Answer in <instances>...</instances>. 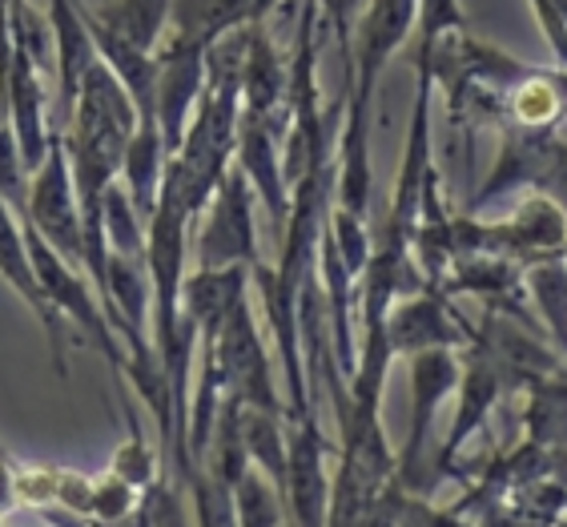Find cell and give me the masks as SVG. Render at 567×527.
Here are the masks:
<instances>
[{
  "mask_svg": "<svg viewBox=\"0 0 567 527\" xmlns=\"http://www.w3.org/2000/svg\"><path fill=\"white\" fill-rule=\"evenodd\" d=\"M41 238L69 262H85V230H81V202L73 186V165H69L65 133L49 130V154L33 169L29 189V214Z\"/></svg>",
  "mask_w": 567,
  "mask_h": 527,
  "instance_id": "cell-1",
  "label": "cell"
},
{
  "mask_svg": "<svg viewBox=\"0 0 567 527\" xmlns=\"http://www.w3.org/2000/svg\"><path fill=\"white\" fill-rule=\"evenodd\" d=\"M21 230H24V246H29V258H33L37 282H41L44 298L53 302L56 314L73 319L76 327L85 330L89 339L97 342V351L110 359L113 371L125 374V354H121V347H117V330L110 327L105 310H101V302H93V290H89V282L76 275L69 258H61L53 246L44 242L41 230H37L33 221L21 218Z\"/></svg>",
  "mask_w": 567,
  "mask_h": 527,
  "instance_id": "cell-2",
  "label": "cell"
},
{
  "mask_svg": "<svg viewBox=\"0 0 567 527\" xmlns=\"http://www.w3.org/2000/svg\"><path fill=\"white\" fill-rule=\"evenodd\" d=\"M206 209L209 218L202 226V238H197V270H226V266H250V270H258L250 177H246L241 165L221 174Z\"/></svg>",
  "mask_w": 567,
  "mask_h": 527,
  "instance_id": "cell-3",
  "label": "cell"
},
{
  "mask_svg": "<svg viewBox=\"0 0 567 527\" xmlns=\"http://www.w3.org/2000/svg\"><path fill=\"white\" fill-rule=\"evenodd\" d=\"M206 49L194 37L174 33V41L157 49V125L165 137V154L174 157L186 142L189 110L202 101L206 89Z\"/></svg>",
  "mask_w": 567,
  "mask_h": 527,
  "instance_id": "cell-4",
  "label": "cell"
},
{
  "mask_svg": "<svg viewBox=\"0 0 567 527\" xmlns=\"http://www.w3.org/2000/svg\"><path fill=\"white\" fill-rule=\"evenodd\" d=\"M463 379L458 371V359L451 347H431V351H419L411 354V431H406V443H403V455H399V472L394 479L411 492L419 479V459H423V443L431 435V423H435V411L439 403L451 395Z\"/></svg>",
  "mask_w": 567,
  "mask_h": 527,
  "instance_id": "cell-5",
  "label": "cell"
},
{
  "mask_svg": "<svg viewBox=\"0 0 567 527\" xmlns=\"http://www.w3.org/2000/svg\"><path fill=\"white\" fill-rule=\"evenodd\" d=\"M327 435L318 431L315 415L295 418V435L286 447V499L295 527H327L330 479H327Z\"/></svg>",
  "mask_w": 567,
  "mask_h": 527,
  "instance_id": "cell-6",
  "label": "cell"
},
{
  "mask_svg": "<svg viewBox=\"0 0 567 527\" xmlns=\"http://www.w3.org/2000/svg\"><path fill=\"white\" fill-rule=\"evenodd\" d=\"M0 278L17 290V294L33 307V314L41 319L44 334H49V347H53V366L56 374L65 379L69 366H65V330H61V314L53 310V302L44 298L41 282H37V270H33V258H29V246H24V230H21V218L12 214V206L0 198Z\"/></svg>",
  "mask_w": 567,
  "mask_h": 527,
  "instance_id": "cell-7",
  "label": "cell"
},
{
  "mask_svg": "<svg viewBox=\"0 0 567 527\" xmlns=\"http://www.w3.org/2000/svg\"><path fill=\"white\" fill-rule=\"evenodd\" d=\"M467 334L463 319L443 302L439 290H419L386 314V339H391L394 354H419L431 351V347H451L455 351L458 342Z\"/></svg>",
  "mask_w": 567,
  "mask_h": 527,
  "instance_id": "cell-8",
  "label": "cell"
},
{
  "mask_svg": "<svg viewBox=\"0 0 567 527\" xmlns=\"http://www.w3.org/2000/svg\"><path fill=\"white\" fill-rule=\"evenodd\" d=\"M49 29H53V44L61 53V101H56V130L65 133L69 117H73L76 105V89L85 69L97 61V44L85 24V12H81V0H53L49 4Z\"/></svg>",
  "mask_w": 567,
  "mask_h": 527,
  "instance_id": "cell-9",
  "label": "cell"
},
{
  "mask_svg": "<svg viewBox=\"0 0 567 527\" xmlns=\"http://www.w3.org/2000/svg\"><path fill=\"white\" fill-rule=\"evenodd\" d=\"M234 154H238V165L246 169L254 189L262 194L274 226L282 234L286 218H290V202H286V177H282V162H278V137L270 133V125L262 117L238 113V145H234Z\"/></svg>",
  "mask_w": 567,
  "mask_h": 527,
  "instance_id": "cell-10",
  "label": "cell"
},
{
  "mask_svg": "<svg viewBox=\"0 0 567 527\" xmlns=\"http://www.w3.org/2000/svg\"><path fill=\"white\" fill-rule=\"evenodd\" d=\"M165 137L157 122H137V133L130 137V149H125V189H130L133 209L142 214V221L153 218L157 209V194H162V177H165Z\"/></svg>",
  "mask_w": 567,
  "mask_h": 527,
  "instance_id": "cell-11",
  "label": "cell"
},
{
  "mask_svg": "<svg viewBox=\"0 0 567 527\" xmlns=\"http://www.w3.org/2000/svg\"><path fill=\"white\" fill-rule=\"evenodd\" d=\"M458 386H463V399H458V418H455V431H451L447 447L439 451V467L447 472L451 459H455V451L463 447V443L471 440V431H480V423L487 418V411H492V403L499 399V386H503V374L495 371V363L487 359V354L475 347L471 351V366L463 371V379H458Z\"/></svg>",
  "mask_w": 567,
  "mask_h": 527,
  "instance_id": "cell-12",
  "label": "cell"
},
{
  "mask_svg": "<svg viewBox=\"0 0 567 527\" xmlns=\"http://www.w3.org/2000/svg\"><path fill=\"white\" fill-rule=\"evenodd\" d=\"M169 4H174V0H110V4L97 9V21L105 24L113 37L130 41L133 49L153 53V44H157L165 21H169Z\"/></svg>",
  "mask_w": 567,
  "mask_h": 527,
  "instance_id": "cell-13",
  "label": "cell"
},
{
  "mask_svg": "<svg viewBox=\"0 0 567 527\" xmlns=\"http://www.w3.org/2000/svg\"><path fill=\"white\" fill-rule=\"evenodd\" d=\"M234 519L238 527H286L282 492L250 463V472L234 484Z\"/></svg>",
  "mask_w": 567,
  "mask_h": 527,
  "instance_id": "cell-14",
  "label": "cell"
},
{
  "mask_svg": "<svg viewBox=\"0 0 567 527\" xmlns=\"http://www.w3.org/2000/svg\"><path fill=\"white\" fill-rule=\"evenodd\" d=\"M105 238H110L113 254H133V258H142L145 254L142 214L133 209L130 189L117 186V182L105 189Z\"/></svg>",
  "mask_w": 567,
  "mask_h": 527,
  "instance_id": "cell-15",
  "label": "cell"
},
{
  "mask_svg": "<svg viewBox=\"0 0 567 527\" xmlns=\"http://www.w3.org/2000/svg\"><path fill=\"white\" fill-rule=\"evenodd\" d=\"M24 162H21V145H17V133L9 122H0V198L9 202L12 214L24 218L29 214V194H24Z\"/></svg>",
  "mask_w": 567,
  "mask_h": 527,
  "instance_id": "cell-16",
  "label": "cell"
},
{
  "mask_svg": "<svg viewBox=\"0 0 567 527\" xmlns=\"http://www.w3.org/2000/svg\"><path fill=\"white\" fill-rule=\"evenodd\" d=\"M142 507V495L137 487L125 484L121 475H105L101 484H93V507H89V519H97V524H125Z\"/></svg>",
  "mask_w": 567,
  "mask_h": 527,
  "instance_id": "cell-17",
  "label": "cell"
},
{
  "mask_svg": "<svg viewBox=\"0 0 567 527\" xmlns=\"http://www.w3.org/2000/svg\"><path fill=\"white\" fill-rule=\"evenodd\" d=\"M113 475H121V479L133 484L137 492H150L153 487V451L145 447L137 423H133V440L113 455Z\"/></svg>",
  "mask_w": 567,
  "mask_h": 527,
  "instance_id": "cell-18",
  "label": "cell"
},
{
  "mask_svg": "<svg viewBox=\"0 0 567 527\" xmlns=\"http://www.w3.org/2000/svg\"><path fill=\"white\" fill-rule=\"evenodd\" d=\"M322 12L334 24V37H339L342 49V69H347V85H354V53H350V24H354V12H359L362 0H318Z\"/></svg>",
  "mask_w": 567,
  "mask_h": 527,
  "instance_id": "cell-19",
  "label": "cell"
},
{
  "mask_svg": "<svg viewBox=\"0 0 567 527\" xmlns=\"http://www.w3.org/2000/svg\"><path fill=\"white\" fill-rule=\"evenodd\" d=\"M532 4H535V12H539L544 33L556 44L559 65L567 69V0H532Z\"/></svg>",
  "mask_w": 567,
  "mask_h": 527,
  "instance_id": "cell-20",
  "label": "cell"
},
{
  "mask_svg": "<svg viewBox=\"0 0 567 527\" xmlns=\"http://www.w3.org/2000/svg\"><path fill=\"white\" fill-rule=\"evenodd\" d=\"M17 475H12L9 459L0 455V516H9V512H17Z\"/></svg>",
  "mask_w": 567,
  "mask_h": 527,
  "instance_id": "cell-21",
  "label": "cell"
}]
</instances>
